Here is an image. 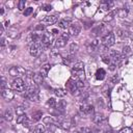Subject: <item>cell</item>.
Returning a JSON list of instances; mask_svg holds the SVG:
<instances>
[{
	"mask_svg": "<svg viewBox=\"0 0 133 133\" xmlns=\"http://www.w3.org/2000/svg\"><path fill=\"white\" fill-rule=\"evenodd\" d=\"M8 73L11 77H17L19 78L20 76L22 75H25L26 74V71L24 68L20 66V65H17V66H11L9 70H8Z\"/></svg>",
	"mask_w": 133,
	"mask_h": 133,
	"instance_id": "cell-1",
	"label": "cell"
},
{
	"mask_svg": "<svg viewBox=\"0 0 133 133\" xmlns=\"http://www.w3.org/2000/svg\"><path fill=\"white\" fill-rule=\"evenodd\" d=\"M69 37H70V34L69 33H66V32L61 33V35L55 41V47L56 48H62V47H64L66 45V41L69 39Z\"/></svg>",
	"mask_w": 133,
	"mask_h": 133,
	"instance_id": "cell-2",
	"label": "cell"
},
{
	"mask_svg": "<svg viewBox=\"0 0 133 133\" xmlns=\"http://www.w3.org/2000/svg\"><path fill=\"white\" fill-rule=\"evenodd\" d=\"M42 50H43V48H42V44L41 43H32V45L30 46V50L29 51H30V54L32 56L37 57V56L41 55Z\"/></svg>",
	"mask_w": 133,
	"mask_h": 133,
	"instance_id": "cell-3",
	"label": "cell"
},
{
	"mask_svg": "<svg viewBox=\"0 0 133 133\" xmlns=\"http://www.w3.org/2000/svg\"><path fill=\"white\" fill-rule=\"evenodd\" d=\"M115 43V36L112 32H108L106 35L103 37V44L105 47H111Z\"/></svg>",
	"mask_w": 133,
	"mask_h": 133,
	"instance_id": "cell-4",
	"label": "cell"
},
{
	"mask_svg": "<svg viewBox=\"0 0 133 133\" xmlns=\"http://www.w3.org/2000/svg\"><path fill=\"white\" fill-rule=\"evenodd\" d=\"M11 86H12V89H15V90H17V91H23V90L25 89V87H26L24 81H23L21 78L15 79V80L12 81V83H11Z\"/></svg>",
	"mask_w": 133,
	"mask_h": 133,
	"instance_id": "cell-5",
	"label": "cell"
},
{
	"mask_svg": "<svg viewBox=\"0 0 133 133\" xmlns=\"http://www.w3.org/2000/svg\"><path fill=\"white\" fill-rule=\"evenodd\" d=\"M25 98L30 100V101H38V88H33V89H27L25 94Z\"/></svg>",
	"mask_w": 133,
	"mask_h": 133,
	"instance_id": "cell-6",
	"label": "cell"
},
{
	"mask_svg": "<svg viewBox=\"0 0 133 133\" xmlns=\"http://www.w3.org/2000/svg\"><path fill=\"white\" fill-rule=\"evenodd\" d=\"M65 85H66V89H68L69 91H71L73 95H76V91H78L77 81H75L73 78H70V79L66 81Z\"/></svg>",
	"mask_w": 133,
	"mask_h": 133,
	"instance_id": "cell-7",
	"label": "cell"
},
{
	"mask_svg": "<svg viewBox=\"0 0 133 133\" xmlns=\"http://www.w3.org/2000/svg\"><path fill=\"white\" fill-rule=\"evenodd\" d=\"M72 75L73 78H75L77 81H83L85 79V74H84V70H78V69H72Z\"/></svg>",
	"mask_w": 133,
	"mask_h": 133,
	"instance_id": "cell-8",
	"label": "cell"
},
{
	"mask_svg": "<svg viewBox=\"0 0 133 133\" xmlns=\"http://www.w3.org/2000/svg\"><path fill=\"white\" fill-rule=\"evenodd\" d=\"M52 41H53V36L52 34H49V33H45L42 35V39H41V44L44 45L45 47H49L51 44H52Z\"/></svg>",
	"mask_w": 133,
	"mask_h": 133,
	"instance_id": "cell-9",
	"label": "cell"
},
{
	"mask_svg": "<svg viewBox=\"0 0 133 133\" xmlns=\"http://www.w3.org/2000/svg\"><path fill=\"white\" fill-rule=\"evenodd\" d=\"M81 30V26L78 24H72L69 27V34L71 35H77Z\"/></svg>",
	"mask_w": 133,
	"mask_h": 133,
	"instance_id": "cell-10",
	"label": "cell"
},
{
	"mask_svg": "<svg viewBox=\"0 0 133 133\" xmlns=\"http://www.w3.org/2000/svg\"><path fill=\"white\" fill-rule=\"evenodd\" d=\"M80 111L84 114H92L94 113V107L89 104H83L80 107Z\"/></svg>",
	"mask_w": 133,
	"mask_h": 133,
	"instance_id": "cell-11",
	"label": "cell"
},
{
	"mask_svg": "<svg viewBox=\"0 0 133 133\" xmlns=\"http://www.w3.org/2000/svg\"><path fill=\"white\" fill-rule=\"evenodd\" d=\"M1 91H2V97H3L5 100H7V101L12 100L14 97H15L14 92H12L10 89H8V88H5V89H3V90H1Z\"/></svg>",
	"mask_w": 133,
	"mask_h": 133,
	"instance_id": "cell-12",
	"label": "cell"
},
{
	"mask_svg": "<svg viewBox=\"0 0 133 133\" xmlns=\"http://www.w3.org/2000/svg\"><path fill=\"white\" fill-rule=\"evenodd\" d=\"M57 20H58V17H57V16H55V15L46 16V17H45V19H44V23H47V24L52 25V24L56 23V22H57Z\"/></svg>",
	"mask_w": 133,
	"mask_h": 133,
	"instance_id": "cell-13",
	"label": "cell"
},
{
	"mask_svg": "<svg viewBox=\"0 0 133 133\" xmlns=\"http://www.w3.org/2000/svg\"><path fill=\"white\" fill-rule=\"evenodd\" d=\"M50 69H51V65H50L49 63H45V64H43L42 68H41V74H42V76H43V77H46V76L48 75Z\"/></svg>",
	"mask_w": 133,
	"mask_h": 133,
	"instance_id": "cell-14",
	"label": "cell"
},
{
	"mask_svg": "<svg viewBox=\"0 0 133 133\" xmlns=\"http://www.w3.org/2000/svg\"><path fill=\"white\" fill-rule=\"evenodd\" d=\"M116 15V11L115 10H112V11H109L104 18H103V21L104 22H110V21H112L113 20V18H114V16Z\"/></svg>",
	"mask_w": 133,
	"mask_h": 133,
	"instance_id": "cell-15",
	"label": "cell"
},
{
	"mask_svg": "<svg viewBox=\"0 0 133 133\" xmlns=\"http://www.w3.org/2000/svg\"><path fill=\"white\" fill-rule=\"evenodd\" d=\"M72 126H73V121H72L71 118H66V119H64V121L61 123V127H62L63 129H65V130H69Z\"/></svg>",
	"mask_w": 133,
	"mask_h": 133,
	"instance_id": "cell-16",
	"label": "cell"
},
{
	"mask_svg": "<svg viewBox=\"0 0 133 133\" xmlns=\"http://www.w3.org/2000/svg\"><path fill=\"white\" fill-rule=\"evenodd\" d=\"M105 75H106V72L103 69H98L96 72V78L98 80H103L105 78Z\"/></svg>",
	"mask_w": 133,
	"mask_h": 133,
	"instance_id": "cell-17",
	"label": "cell"
},
{
	"mask_svg": "<svg viewBox=\"0 0 133 133\" xmlns=\"http://www.w3.org/2000/svg\"><path fill=\"white\" fill-rule=\"evenodd\" d=\"M27 115L24 113V114H22V115H19L18 116V118H17V123L18 124H24V126L26 125V126H28L27 125Z\"/></svg>",
	"mask_w": 133,
	"mask_h": 133,
	"instance_id": "cell-18",
	"label": "cell"
},
{
	"mask_svg": "<svg viewBox=\"0 0 133 133\" xmlns=\"http://www.w3.org/2000/svg\"><path fill=\"white\" fill-rule=\"evenodd\" d=\"M54 94L59 98H63L66 95V89H64V88H56L54 90Z\"/></svg>",
	"mask_w": 133,
	"mask_h": 133,
	"instance_id": "cell-19",
	"label": "cell"
},
{
	"mask_svg": "<svg viewBox=\"0 0 133 133\" xmlns=\"http://www.w3.org/2000/svg\"><path fill=\"white\" fill-rule=\"evenodd\" d=\"M43 76H42V74L39 73V74H34L33 76H32V80L36 83V84H41V83H43Z\"/></svg>",
	"mask_w": 133,
	"mask_h": 133,
	"instance_id": "cell-20",
	"label": "cell"
},
{
	"mask_svg": "<svg viewBox=\"0 0 133 133\" xmlns=\"http://www.w3.org/2000/svg\"><path fill=\"white\" fill-rule=\"evenodd\" d=\"M31 115H32V121H34V122H37V121H39V119L42 118V115H43V113H42V111L37 110V111H33Z\"/></svg>",
	"mask_w": 133,
	"mask_h": 133,
	"instance_id": "cell-21",
	"label": "cell"
},
{
	"mask_svg": "<svg viewBox=\"0 0 133 133\" xmlns=\"http://www.w3.org/2000/svg\"><path fill=\"white\" fill-rule=\"evenodd\" d=\"M115 11H116L117 17H119V18H126L127 15H128L127 9H125V8H118V9H116Z\"/></svg>",
	"mask_w": 133,
	"mask_h": 133,
	"instance_id": "cell-22",
	"label": "cell"
},
{
	"mask_svg": "<svg viewBox=\"0 0 133 133\" xmlns=\"http://www.w3.org/2000/svg\"><path fill=\"white\" fill-rule=\"evenodd\" d=\"M58 27H60L62 29H65L68 27H70V22L66 21V20H60V21H58Z\"/></svg>",
	"mask_w": 133,
	"mask_h": 133,
	"instance_id": "cell-23",
	"label": "cell"
},
{
	"mask_svg": "<svg viewBox=\"0 0 133 133\" xmlns=\"http://www.w3.org/2000/svg\"><path fill=\"white\" fill-rule=\"evenodd\" d=\"M103 118H104V116L101 113H96V114H94V117H92V119L96 124H100L103 121Z\"/></svg>",
	"mask_w": 133,
	"mask_h": 133,
	"instance_id": "cell-24",
	"label": "cell"
},
{
	"mask_svg": "<svg viewBox=\"0 0 133 133\" xmlns=\"http://www.w3.org/2000/svg\"><path fill=\"white\" fill-rule=\"evenodd\" d=\"M4 118H5L6 121H8V122H10V121L12 119V112H11L10 109H7V110L4 112Z\"/></svg>",
	"mask_w": 133,
	"mask_h": 133,
	"instance_id": "cell-25",
	"label": "cell"
},
{
	"mask_svg": "<svg viewBox=\"0 0 133 133\" xmlns=\"http://www.w3.org/2000/svg\"><path fill=\"white\" fill-rule=\"evenodd\" d=\"M33 133H45V127L43 125H37L33 129Z\"/></svg>",
	"mask_w": 133,
	"mask_h": 133,
	"instance_id": "cell-26",
	"label": "cell"
},
{
	"mask_svg": "<svg viewBox=\"0 0 133 133\" xmlns=\"http://www.w3.org/2000/svg\"><path fill=\"white\" fill-rule=\"evenodd\" d=\"M47 105H48V106H50L51 108H54V107H56V105H57V103H56V100H55L54 98H50V99L48 100V102H47Z\"/></svg>",
	"mask_w": 133,
	"mask_h": 133,
	"instance_id": "cell-27",
	"label": "cell"
},
{
	"mask_svg": "<svg viewBox=\"0 0 133 133\" xmlns=\"http://www.w3.org/2000/svg\"><path fill=\"white\" fill-rule=\"evenodd\" d=\"M77 50H78V45L77 44H72L71 45V47H70V53L73 55V54H75L76 52H77Z\"/></svg>",
	"mask_w": 133,
	"mask_h": 133,
	"instance_id": "cell-28",
	"label": "cell"
},
{
	"mask_svg": "<svg viewBox=\"0 0 133 133\" xmlns=\"http://www.w3.org/2000/svg\"><path fill=\"white\" fill-rule=\"evenodd\" d=\"M118 133H133V130H132L131 128H129V127H125V128H123Z\"/></svg>",
	"mask_w": 133,
	"mask_h": 133,
	"instance_id": "cell-29",
	"label": "cell"
},
{
	"mask_svg": "<svg viewBox=\"0 0 133 133\" xmlns=\"http://www.w3.org/2000/svg\"><path fill=\"white\" fill-rule=\"evenodd\" d=\"M74 69H78V70H84V64H83V62H77V63H75Z\"/></svg>",
	"mask_w": 133,
	"mask_h": 133,
	"instance_id": "cell-30",
	"label": "cell"
},
{
	"mask_svg": "<svg viewBox=\"0 0 133 133\" xmlns=\"http://www.w3.org/2000/svg\"><path fill=\"white\" fill-rule=\"evenodd\" d=\"M16 112H17V114H18V116H19V115L24 114V113H25V110H24L23 107H18V108L16 109Z\"/></svg>",
	"mask_w": 133,
	"mask_h": 133,
	"instance_id": "cell-31",
	"label": "cell"
},
{
	"mask_svg": "<svg viewBox=\"0 0 133 133\" xmlns=\"http://www.w3.org/2000/svg\"><path fill=\"white\" fill-rule=\"evenodd\" d=\"M18 8H19L20 10H23V9L25 8V1H24V0H21V1H19V4H18Z\"/></svg>",
	"mask_w": 133,
	"mask_h": 133,
	"instance_id": "cell-32",
	"label": "cell"
},
{
	"mask_svg": "<svg viewBox=\"0 0 133 133\" xmlns=\"http://www.w3.org/2000/svg\"><path fill=\"white\" fill-rule=\"evenodd\" d=\"M65 106H66V103H65L64 101H60V102L58 103V109H60V110H63Z\"/></svg>",
	"mask_w": 133,
	"mask_h": 133,
	"instance_id": "cell-33",
	"label": "cell"
},
{
	"mask_svg": "<svg viewBox=\"0 0 133 133\" xmlns=\"http://www.w3.org/2000/svg\"><path fill=\"white\" fill-rule=\"evenodd\" d=\"M32 11H33V8H32V7H28V8H26V9L24 10V16L27 17V16H29Z\"/></svg>",
	"mask_w": 133,
	"mask_h": 133,
	"instance_id": "cell-34",
	"label": "cell"
},
{
	"mask_svg": "<svg viewBox=\"0 0 133 133\" xmlns=\"http://www.w3.org/2000/svg\"><path fill=\"white\" fill-rule=\"evenodd\" d=\"M53 122H54V121H53V118H52L51 116H47V117L44 118V123H45V124H49V125H50V124L53 123Z\"/></svg>",
	"mask_w": 133,
	"mask_h": 133,
	"instance_id": "cell-35",
	"label": "cell"
},
{
	"mask_svg": "<svg viewBox=\"0 0 133 133\" xmlns=\"http://www.w3.org/2000/svg\"><path fill=\"white\" fill-rule=\"evenodd\" d=\"M43 9H44V10H46V11H50V10L52 9V6H51V5H49V4H46V5H44V6H43Z\"/></svg>",
	"mask_w": 133,
	"mask_h": 133,
	"instance_id": "cell-36",
	"label": "cell"
},
{
	"mask_svg": "<svg viewBox=\"0 0 133 133\" xmlns=\"http://www.w3.org/2000/svg\"><path fill=\"white\" fill-rule=\"evenodd\" d=\"M103 61H104L105 63H107V64H108V63L110 62V57H109V56H105V57L103 58Z\"/></svg>",
	"mask_w": 133,
	"mask_h": 133,
	"instance_id": "cell-37",
	"label": "cell"
},
{
	"mask_svg": "<svg viewBox=\"0 0 133 133\" xmlns=\"http://www.w3.org/2000/svg\"><path fill=\"white\" fill-rule=\"evenodd\" d=\"M5 78H2V83H1V90L5 89Z\"/></svg>",
	"mask_w": 133,
	"mask_h": 133,
	"instance_id": "cell-38",
	"label": "cell"
},
{
	"mask_svg": "<svg viewBox=\"0 0 133 133\" xmlns=\"http://www.w3.org/2000/svg\"><path fill=\"white\" fill-rule=\"evenodd\" d=\"M35 29H36V30H43V29H44V26L41 25V24H38V25L35 27Z\"/></svg>",
	"mask_w": 133,
	"mask_h": 133,
	"instance_id": "cell-39",
	"label": "cell"
},
{
	"mask_svg": "<svg viewBox=\"0 0 133 133\" xmlns=\"http://www.w3.org/2000/svg\"><path fill=\"white\" fill-rule=\"evenodd\" d=\"M129 51H130V48L126 46V47L124 48V54H127V53H129Z\"/></svg>",
	"mask_w": 133,
	"mask_h": 133,
	"instance_id": "cell-40",
	"label": "cell"
},
{
	"mask_svg": "<svg viewBox=\"0 0 133 133\" xmlns=\"http://www.w3.org/2000/svg\"><path fill=\"white\" fill-rule=\"evenodd\" d=\"M4 45H5V38H4V37H2V38H1V46H2V47H4Z\"/></svg>",
	"mask_w": 133,
	"mask_h": 133,
	"instance_id": "cell-41",
	"label": "cell"
},
{
	"mask_svg": "<svg viewBox=\"0 0 133 133\" xmlns=\"http://www.w3.org/2000/svg\"><path fill=\"white\" fill-rule=\"evenodd\" d=\"M114 66H115L114 64H111V65H110V70H114Z\"/></svg>",
	"mask_w": 133,
	"mask_h": 133,
	"instance_id": "cell-42",
	"label": "cell"
},
{
	"mask_svg": "<svg viewBox=\"0 0 133 133\" xmlns=\"http://www.w3.org/2000/svg\"><path fill=\"white\" fill-rule=\"evenodd\" d=\"M3 12H4V10H3V8H1V10H0V14H1V15H3Z\"/></svg>",
	"mask_w": 133,
	"mask_h": 133,
	"instance_id": "cell-43",
	"label": "cell"
},
{
	"mask_svg": "<svg viewBox=\"0 0 133 133\" xmlns=\"http://www.w3.org/2000/svg\"><path fill=\"white\" fill-rule=\"evenodd\" d=\"M76 133H78V132H76Z\"/></svg>",
	"mask_w": 133,
	"mask_h": 133,
	"instance_id": "cell-44",
	"label": "cell"
}]
</instances>
